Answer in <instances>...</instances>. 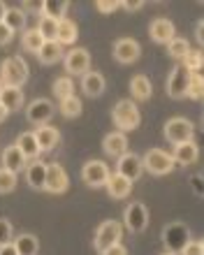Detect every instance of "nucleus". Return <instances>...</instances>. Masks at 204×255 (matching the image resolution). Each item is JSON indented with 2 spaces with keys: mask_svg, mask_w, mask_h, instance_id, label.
<instances>
[{
  "mask_svg": "<svg viewBox=\"0 0 204 255\" xmlns=\"http://www.w3.org/2000/svg\"><path fill=\"white\" fill-rule=\"evenodd\" d=\"M111 121L118 128V132H132L139 128L142 123V114H139V107H137L132 100H118L111 109Z\"/></svg>",
  "mask_w": 204,
  "mask_h": 255,
  "instance_id": "nucleus-1",
  "label": "nucleus"
},
{
  "mask_svg": "<svg viewBox=\"0 0 204 255\" xmlns=\"http://www.w3.org/2000/svg\"><path fill=\"white\" fill-rule=\"evenodd\" d=\"M28 63L21 56H9L0 63V84L2 86H23L28 81Z\"/></svg>",
  "mask_w": 204,
  "mask_h": 255,
  "instance_id": "nucleus-2",
  "label": "nucleus"
},
{
  "mask_svg": "<svg viewBox=\"0 0 204 255\" xmlns=\"http://www.w3.org/2000/svg\"><path fill=\"white\" fill-rule=\"evenodd\" d=\"M142 167L153 176H167L174 172V160H172V153L163 151V148H149L146 153L142 155Z\"/></svg>",
  "mask_w": 204,
  "mask_h": 255,
  "instance_id": "nucleus-3",
  "label": "nucleus"
},
{
  "mask_svg": "<svg viewBox=\"0 0 204 255\" xmlns=\"http://www.w3.org/2000/svg\"><path fill=\"white\" fill-rule=\"evenodd\" d=\"M160 239L165 244V251H172V253H179L186 244L191 242V228L181 221H172L167 223L160 232Z\"/></svg>",
  "mask_w": 204,
  "mask_h": 255,
  "instance_id": "nucleus-4",
  "label": "nucleus"
},
{
  "mask_svg": "<svg viewBox=\"0 0 204 255\" xmlns=\"http://www.w3.org/2000/svg\"><path fill=\"white\" fill-rule=\"evenodd\" d=\"M123 228L128 230L130 235H142L144 230L149 228V209L142 202H130L128 207L123 209Z\"/></svg>",
  "mask_w": 204,
  "mask_h": 255,
  "instance_id": "nucleus-5",
  "label": "nucleus"
},
{
  "mask_svg": "<svg viewBox=\"0 0 204 255\" xmlns=\"http://www.w3.org/2000/svg\"><path fill=\"white\" fill-rule=\"evenodd\" d=\"M123 239V225L118 221H102L96 230V239H93V246H96L98 253L102 251H107L109 246H114V244H121Z\"/></svg>",
  "mask_w": 204,
  "mask_h": 255,
  "instance_id": "nucleus-6",
  "label": "nucleus"
},
{
  "mask_svg": "<svg viewBox=\"0 0 204 255\" xmlns=\"http://www.w3.org/2000/svg\"><path fill=\"white\" fill-rule=\"evenodd\" d=\"M193 132H195V126H193L188 119L184 116H174L170 121L165 123V139L170 141L172 146H177V144H184V141H193Z\"/></svg>",
  "mask_w": 204,
  "mask_h": 255,
  "instance_id": "nucleus-7",
  "label": "nucleus"
},
{
  "mask_svg": "<svg viewBox=\"0 0 204 255\" xmlns=\"http://www.w3.org/2000/svg\"><path fill=\"white\" fill-rule=\"evenodd\" d=\"M63 67L68 77H84L91 70V54L84 47H72L63 56Z\"/></svg>",
  "mask_w": 204,
  "mask_h": 255,
  "instance_id": "nucleus-8",
  "label": "nucleus"
},
{
  "mask_svg": "<svg viewBox=\"0 0 204 255\" xmlns=\"http://www.w3.org/2000/svg\"><path fill=\"white\" fill-rule=\"evenodd\" d=\"M109 167L104 160H86L82 167V181L89 188H104V183L109 179Z\"/></svg>",
  "mask_w": 204,
  "mask_h": 255,
  "instance_id": "nucleus-9",
  "label": "nucleus"
},
{
  "mask_svg": "<svg viewBox=\"0 0 204 255\" xmlns=\"http://www.w3.org/2000/svg\"><path fill=\"white\" fill-rule=\"evenodd\" d=\"M188 81H191V72L184 70L181 65H174L170 77H167V81H165V93H167V98H172V100H186Z\"/></svg>",
  "mask_w": 204,
  "mask_h": 255,
  "instance_id": "nucleus-10",
  "label": "nucleus"
},
{
  "mask_svg": "<svg viewBox=\"0 0 204 255\" xmlns=\"http://www.w3.org/2000/svg\"><path fill=\"white\" fill-rule=\"evenodd\" d=\"M56 114V107L54 102L49 100V98H37V100H33L30 105L26 107V119L28 123H33V126H49V121L54 119Z\"/></svg>",
  "mask_w": 204,
  "mask_h": 255,
  "instance_id": "nucleus-11",
  "label": "nucleus"
},
{
  "mask_svg": "<svg viewBox=\"0 0 204 255\" xmlns=\"http://www.w3.org/2000/svg\"><path fill=\"white\" fill-rule=\"evenodd\" d=\"M70 188V176L63 165L58 162H47V176H44V188L51 195H61Z\"/></svg>",
  "mask_w": 204,
  "mask_h": 255,
  "instance_id": "nucleus-12",
  "label": "nucleus"
},
{
  "mask_svg": "<svg viewBox=\"0 0 204 255\" xmlns=\"http://www.w3.org/2000/svg\"><path fill=\"white\" fill-rule=\"evenodd\" d=\"M111 56H114L116 63H121V65H130V63L139 61V56H142V47H139V42L132 40V37H118L114 42V47H111Z\"/></svg>",
  "mask_w": 204,
  "mask_h": 255,
  "instance_id": "nucleus-13",
  "label": "nucleus"
},
{
  "mask_svg": "<svg viewBox=\"0 0 204 255\" xmlns=\"http://www.w3.org/2000/svg\"><path fill=\"white\" fill-rule=\"evenodd\" d=\"M116 174H121L123 179H128L130 183H135L139 176L144 174V167H142V158L132 151L123 153L121 158H116Z\"/></svg>",
  "mask_w": 204,
  "mask_h": 255,
  "instance_id": "nucleus-14",
  "label": "nucleus"
},
{
  "mask_svg": "<svg viewBox=\"0 0 204 255\" xmlns=\"http://www.w3.org/2000/svg\"><path fill=\"white\" fill-rule=\"evenodd\" d=\"M177 35V28H174V23H172L170 19H165V16H158V19L151 21L149 26V37L156 44H167V42L172 40Z\"/></svg>",
  "mask_w": 204,
  "mask_h": 255,
  "instance_id": "nucleus-15",
  "label": "nucleus"
},
{
  "mask_svg": "<svg viewBox=\"0 0 204 255\" xmlns=\"http://www.w3.org/2000/svg\"><path fill=\"white\" fill-rule=\"evenodd\" d=\"M200 158V146L198 141H184V144H177L174 146V151H172V160H174V165H184V167H188V165H193V162H198Z\"/></svg>",
  "mask_w": 204,
  "mask_h": 255,
  "instance_id": "nucleus-16",
  "label": "nucleus"
},
{
  "mask_svg": "<svg viewBox=\"0 0 204 255\" xmlns=\"http://www.w3.org/2000/svg\"><path fill=\"white\" fill-rule=\"evenodd\" d=\"M102 151L109 155V158H121L123 153H128V137L125 132H109L104 134L102 139Z\"/></svg>",
  "mask_w": 204,
  "mask_h": 255,
  "instance_id": "nucleus-17",
  "label": "nucleus"
},
{
  "mask_svg": "<svg viewBox=\"0 0 204 255\" xmlns=\"http://www.w3.org/2000/svg\"><path fill=\"white\" fill-rule=\"evenodd\" d=\"M33 134H35V139H37V146H40L42 153L54 151L58 146V141H61V132L54 126H40L37 130H33Z\"/></svg>",
  "mask_w": 204,
  "mask_h": 255,
  "instance_id": "nucleus-18",
  "label": "nucleus"
},
{
  "mask_svg": "<svg viewBox=\"0 0 204 255\" xmlns=\"http://www.w3.org/2000/svg\"><path fill=\"white\" fill-rule=\"evenodd\" d=\"M104 88H107V79H104V74L98 72V70H89V72L82 77V91L89 98H100L104 93Z\"/></svg>",
  "mask_w": 204,
  "mask_h": 255,
  "instance_id": "nucleus-19",
  "label": "nucleus"
},
{
  "mask_svg": "<svg viewBox=\"0 0 204 255\" xmlns=\"http://www.w3.org/2000/svg\"><path fill=\"white\" fill-rule=\"evenodd\" d=\"M26 174V183L30 186L33 190H42L44 188V176H47V162L42 160H30L23 169Z\"/></svg>",
  "mask_w": 204,
  "mask_h": 255,
  "instance_id": "nucleus-20",
  "label": "nucleus"
},
{
  "mask_svg": "<svg viewBox=\"0 0 204 255\" xmlns=\"http://www.w3.org/2000/svg\"><path fill=\"white\" fill-rule=\"evenodd\" d=\"M130 93H132V100L146 102L153 95V84H151V79L146 74H135L130 79Z\"/></svg>",
  "mask_w": 204,
  "mask_h": 255,
  "instance_id": "nucleus-21",
  "label": "nucleus"
},
{
  "mask_svg": "<svg viewBox=\"0 0 204 255\" xmlns=\"http://www.w3.org/2000/svg\"><path fill=\"white\" fill-rule=\"evenodd\" d=\"M77 37H79V26H77L72 19H61L58 21V28H56V42L61 44V47H70V44H75Z\"/></svg>",
  "mask_w": 204,
  "mask_h": 255,
  "instance_id": "nucleus-22",
  "label": "nucleus"
},
{
  "mask_svg": "<svg viewBox=\"0 0 204 255\" xmlns=\"http://www.w3.org/2000/svg\"><path fill=\"white\" fill-rule=\"evenodd\" d=\"M104 188H107V195L111 197V200H125V197L130 195V190H132V183L114 172V174H109Z\"/></svg>",
  "mask_w": 204,
  "mask_h": 255,
  "instance_id": "nucleus-23",
  "label": "nucleus"
},
{
  "mask_svg": "<svg viewBox=\"0 0 204 255\" xmlns=\"http://www.w3.org/2000/svg\"><path fill=\"white\" fill-rule=\"evenodd\" d=\"M28 160L23 158V153H21L19 148L14 146V144H9V146L2 151V167L9 169V172H14V174L19 176L23 169H26Z\"/></svg>",
  "mask_w": 204,
  "mask_h": 255,
  "instance_id": "nucleus-24",
  "label": "nucleus"
},
{
  "mask_svg": "<svg viewBox=\"0 0 204 255\" xmlns=\"http://www.w3.org/2000/svg\"><path fill=\"white\" fill-rule=\"evenodd\" d=\"M14 146L23 153L26 160H37L42 153L40 146H37V139H35V134L30 132V130H28V132H21L19 137H16V141H14Z\"/></svg>",
  "mask_w": 204,
  "mask_h": 255,
  "instance_id": "nucleus-25",
  "label": "nucleus"
},
{
  "mask_svg": "<svg viewBox=\"0 0 204 255\" xmlns=\"http://www.w3.org/2000/svg\"><path fill=\"white\" fill-rule=\"evenodd\" d=\"M0 105L7 112H19L23 107V91L19 86H2L0 88Z\"/></svg>",
  "mask_w": 204,
  "mask_h": 255,
  "instance_id": "nucleus-26",
  "label": "nucleus"
},
{
  "mask_svg": "<svg viewBox=\"0 0 204 255\" xmlns=\"http://www.w3.org/2000/svg\"><path fill=\"white\" fill-rule=\"evenodd\" d=\"M35 56H37V61H40L42 65H56L58 61H63L65 49H63L58 42H44Z\"/></svg>",
  "mask_w": 204,
  "mask_h": 255,
  "instance_id": "nucleus-27",
  "label": "nucleus"
},
{
  "mask_svg": "<svg viewBox=\"0 0 204 255\" xmlns=\"http://www.w3.org/2000/svg\"><path fill=\"white\" fill-rule=\"evenodd\" d=\"M68 9H70V2H65V0H42L40 2L42 16H49V19H54V21L65 19Z\"/></svg>",
  "mask_w": 204,
  "mask_h": 255,
  "instance_id": "nucleus-28",
  "label": "nucleus"
},
{
  "mask_svg": "<svg viewBox=\"0 0 204 255\" xmlns=\"http://www.w3.org/2000/svg\"><path fill=\"white\" fill-rule=\"evenodd\" d=\"M12 246H14V251H16V255H37L40 253V239L35 235H30V232L19 235L12 242Z\"/></svg>",
  "mask_w": 204,
  "mask_h": 255,
  "instance_id": "nucleus-29",
  "label": "nucleus"
},
{
  "mask_svg": "<svg viewBox=\"0 0 204 255\" xmlns=\"http://www.w3.org/2000/svg\"><path fill=\"white\" fill-rule=\"evenodd\" d=\"M2 23H5L12 33L26 30V12H21L19 7H7L5 16H2Z\"/></svg>",
  "mask_w": 204,
  "mask_h": 255,
  "instance_id": "nucleus-30",
  "label": "nucleus"
},
{
  "mask_svg": "<svg viewBox=\"0 0 204 255\" xmlns=\"http://www.w3.org/2000/svg\"><path fill=\"white\" fill-rule=\"evenodd\" d=\"M188 51H191V42L186 40V37H179V35H174L170 42H167V54L174 58V61H184L186 56H188Z\"/></svg>",
  "mask_w": 204,
  "mask_h": 255,
  "instance_id": "nucleus-31",
  "label": "nucleus"
},
{
  "mask_svg": "<svg viewBox=\"0 0 204 255\" xmlns=\"http://www.w3.org/2000/svg\"><path fill=\"white\" fill-rule=\"evenodd\" d=\"M42 44H44V40L40 37V33H37L35 28H26V30L21 33V49L28 51V54H37Z\"/></svg>",
  "mask_w": 204,
  "mask_h": 255,
  "instance_id": "nucleus-32",
  "label": "nucleus"
},
{
  "mask_svg": "<svg viewBox=\"0 0 204 255\" xmlns=\"http://www.w3.org/2000/svg\"><path fill=\"white\" fill-rule=\"evenodd\" d=\"M51 91H54V95L58 98V102L65 100V98H70V95H75V81H72V77H58V79L54 81V86H51Z\"/></svg>",
  "mask_w": 204,
  "mask_h": 255,
  "instance_id": "nucleus-33",
  "label": "nucleus"
},
{
  "mask_svg": "<svg viewBox=\"0 0 204 255\" xmlns=\"http://www.w3.org/2000/svg\"><path fill=\"white\" fill-rule=\"evenodd\" d=\"M202 54H204L202 49H191V51H188V56H186L179 65L184 67V70H188L191 74L202 72V65H204V56Z\"/></svg>",
  "mask_w": 204,
  "mask_h": 255,
  "instance_id": "nucleus-34",
  "label": "nucleus"
},
{
  "mask_svg": "<svg viewBox=\"0 0 204 255\" xmlns=\"http://www.w3.org/2000/svg\"><path fill=\"white\" fill-rule=\"evenodd\" d=\"M56 28H58V21L49 19V16H40V23H37V33L44 42H56Z\"/></svg>",
  "mask_w": 204,
  "mask_h": 255,
  "instance_id": "nucleus-35",
  "label": "nucleus"
},
{
  "mask_svg": "<svg viewBox=\"0 0 204 255\" xmlns=\"http://www.w3.org/2000/svg\"><path fill=\"white\" fill-rule=\"evenodd\" d=\"M204 95V79L202 72L191 74V81H188V88H186V98L188 100H202Z\"/></svg>",
  "mask_w": 204,
  "mask_h": 255,
  "instance_id": "nucleus-36",
  "label": "nucleus"
},
{
  "mask_svg": "<svg viewBox=\"0 0 204 255\" xmlns=\"http://www.w3.org/2000/svg\"><path fill=\"white\" fill-rule=\"evenodd\" d=\"M61 114L65 116V119H77V116L82 114V100L77 98V95H70V98H65V100H61Z\"/></svg>",
  "mask_w": 204,
  "mask_h": 255,
  "instance_id": "nucleus-37",
  "label": "nucleus"
},
{
  "mask_svg": "<svg viewBox=\"0 0 204 255\" xmlns=\"http://www.w3.org/2000/svg\"><path fill=\"white\" fill-rule=\"evenodd\" d=\"M16 183H19V176L14 174V172H9V169L0 167V195L12 193L16 188Z\"/></svg>",
  "mask_w": 204,
  "mask_h": 255,
  "instance_id": "nucleus-38",
  "label": "nucleus"
},
{
  "mask_svg": "<svg viewBox=\"0 0 204 255\" xmlns=\"http://www.w3.org/2000/svg\"><path fill=\"white\" fill-rule=\"evenodd\" d=\"M96 9L100 14H114L121 9V0H96Z\"/></svg>",
  "mask_w": 204,
  "mask_h": 255,
  "instance_id": "nucleus-39",
  "label": "nucleus"
},
{
  "mask_svg": "<svg viewBox=\"0 0 204 255\" xmlns=\"http://www.w3.org/2000/svg\"><path fill=\"white\" fill-rule=\"evenodd\" d=\"M179 255H204V244L202 239H191L184 249L179 251Z\"/></svg>",
  "mask_w": 204,
  "mask_h": 255,
  "instance_id": "nucleus-40",
  "label": "nucleus"
},
{
  "mask_svg": "<svg viewBox=\"0 0 204 255\" xmlns=\"http://www.w3.org/2000/svg\"><path fill=\"white\" fill-rule=\"evenodd\" d=\"M12 223L7 221V218H0V246L2 244H9L12 242Z\"/></svg>",
  "mask_w": 204,
  "mask_h": 255,
  "instance_id": "nucleus-41",
  "label": "nucleus"
},
{
  "mask_svg": "<svg viewBox=\"0 0 204 255\" xmlns=\"http://www.w3.org/2000/svg\"><path fill=\"white\" fill-rule=\"evenodd\" d=\"M144 7V2L142 0H121V9H125V12H139Z\"/></svg>",
  "mask_w": 204,
  "mask_h": 255,
  "instance_id": "nucleus-42",
  "label": "nucleus"
},
{
  "mask_svg": "<svg viewBox=\"0 0 204 255\" xmlns=\"http://www.w3.org/2000/svg\"><path fill=\"white\" fill-rule=\"evenodd\" d=\"M14 40V33L9 30V28L0 21V47H5V44H9V42Z\"/></svg>",
  "mask_w": 204,
  "mask_h": 255,
  "instance_id": "nucleus-43",
  "label": "nucleus"
},
{
  "mask_svg": "<svg viewBox=\"0 0 204 255\" xmlns=\"http://www.w3.org/2000/svg\"><path fill=\"white\" fill-rule=\"evenodd\" d=\"M100 255H128V249H125L123 244H114V246H109L107 251H102Z\"/></svg>",
  "mask_w": 204,
  "mask_h": 255,
  "instance_id": "nucleus-44",
  "label": "nucleus"
},
{
  "mask_svg": "<svg viewBox=\"0 0 204 255\" xmlns=\"http://www.w3.org/2000/svg\"><path fill=\"white\" fill-rule=\"evenodd\" d=\"M191 183H193V190H195V195H198V197H202V195H204V190H202V174H195L191 179Z\"/></svg>",
  "mask_w": 204,
  "mask_h": 255,
  "instance_id": "nucleus-45",
  "label": "nucleus"
},
{
  "mask_svg": "<svg viewBox=\"0 0 204 255\" xmlns=\"http://www.w3.org/2000/svg\"><path fill=\"white\" fill-rule=\"evenodd\" d=\"M195 37H198L200 44L204 42V21H202V19H200L198 23H195Z\"/></svg>",
  "mask_w": 204,
  "mask_h": 255,
  "instance_id": "nucleus-46",
  "label": "nucleus"
},
{
  "mask_svg": "<svg viewBox=\"0 0 204 255\" xmlns=\"http://www.w3.org/2000/svg\"><path fill=\"white\" fill-rule=\"evenodd\" d=\"M0 255H16L12 242H9V244H2V246H0Z\"/></svg>",
  "mask_w": 204,
  "mask_h": 255,
  "instance_id": "nucleus-47",
  "label": "nucleus"
},
{
  "mask_svg": "<svg viewBox=\"0 0 204 255\" xmlns=\"http://www.w3.org/2000/svg\"><path fill=\"white\" fill-rule=\"evenodd\" d=\"M7 116H9V112H7V109H5V107H2V105H0V123L5 121Z\"/></svg>",
  "mask_w": 204,
  "mask_h": 255,
  "instance_id": "nucleus-48",
  "label": "nucleus"
},
{
  "mask_svg": "<svg viewBox=\"0 0 204 255\" xmlns=\"http://www.w3.org/2000/svg\"><path fill=\"white\" fill-rule=\"evenodd\" d=\"M5 12H7V5L0 0V21H2V16H5Z\"/></svg>",
  "mask_w": 204,
  "mask_h": 255,
  "instance_id": "nucleus-49",
  "label": "nucleus"
},
{
  "mask_svg": "<svg viewBox=\"0 0 204 255\" xmlns=\"http://www.w3.org/2000/svg\"><path fill=\"white\" fill-rule=\"evenodd\" d=\"M160 255H179V253H172V251H165V253H160Z\"/></svg>",
  "mask_w": 204,
  "mask_h": 255,
  "instance_id": "nucleus-50",
  "label": "nucleus"
},
{
  "mask_svg": "<svg viewBox=\"0 0 204 255\" xmlns=\"http://www.w3.org/2000/svg\"><path fill=\"white\" fill-rule=\"evenodd\" d=\"M0 88H2V84H0Z\"/></svg>",
  "mask_w": 204,
  "mask_h": 255,
  "instance_id": "nucleus-51",
  "label": "nucleus"
}]
</instances>
